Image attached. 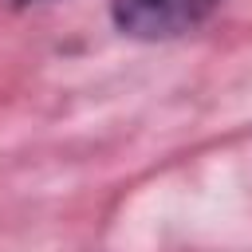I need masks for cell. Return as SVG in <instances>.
I'll return each mask as SVG.
<instances>
[{
	"label": "cell",
	"instance_id": "6da1fadb",
	"mask_svg": "<svg viewBox=\"0 0 252 252\" xmlns=\"http://www.w3.org/2000/svg\"><path fill=\"white\" fill-rule=\"evenodd\" d=\"M220 0H114V20L138 39H169L197 28Z\"/></svg>",
	"mask_w": 252,
	"mask_h": 252
},
{
	"label": "cell",
	"instance_id": "7a4b0ae2",
	"mask_svg": "<svg viewBox=\"0 0 252 252\" xmlns=\"http://www.w3.org/2000/svg\"><path fill=\"white\" fill-rule=\"evenodd\" d=\"M12 4H32V0H12Z\"/></svg>",
	"mask_w": 252,
	"mask_h": 252
}]
</instances>
